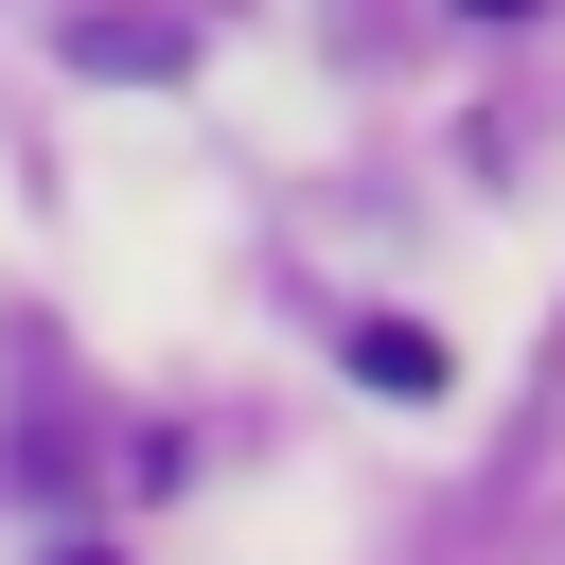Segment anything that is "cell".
<instances>
[{
  "label": "cell",
  "instance_id": "6da1fadb",
  "mask_svg": "<svg viewBox=\"0 0 565 565\" xmlns=\"http://www.w3.org/2000/svg\"><path fill=\"white\" fill-rule=\"evenodd\" d=\"M353 371H371V388H441V335H406V318H371V335H353Z\"/></svg>",
  "mask_w": 565,
  "mask_h": 565
},
{
  "label": "cell",
  "instance_id": "7a4b0ae2",
  "mask_svg": "<svg viewBox=\"0 0 565 565\" xmlns=\"http://www.w3.org/2000/svg\"><path fill=\"white\" fill-rule=\"evenodd\" d=\"M477 18H530V0H477Z\"/></svg>",
  "mask_w": 565,
  "mask_h": 565
},
{
  "label": "cell",
  "instance_id": "3957f363",
  "mask_svg": "<svg viewBox=\"0 0 565 565\" xmlns=\"http://www.w3.org/2000/svg\"><path fill=\"white\" fill-rule=\"evenodd\" d=\"M71 565H106V547H71Z\"/></svg>",
  "mask_w": 565,
  "mask_h": 565
}]
</instances>
